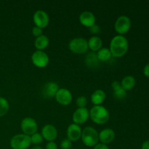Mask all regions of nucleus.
<instances>
[{"instance_id":"nucleus-1","label":"nucleus","mask_w":149,"mask_h":149,"mask_svg":"<svg viewBox=\"0 0 149 149\" xmlns=\"http://www.w3.org/2000/svg\"><path fill=\"white\" fill-rule=\"evenodd\" d=\"M129 49V43L125 36L117 35L113 37L110 43V49L112 57L121 58L127 52Z\"/></svg>"},{"instance_id":"nucleus-2","label":"nucleus","mask_w":149,"mask_h":149,"mask_svg":"<svg viewBox=\"0 0 149 149\" xmlns=\"http://www.w3.org/2000/svg\"><path fill=\"white\" fill-rule=\"evenodd\" d=\"M90 117L97 125H104L110 119V113L108 109L103 106H93L90 111Z\"/></svg>"},{"instance_id":"nucleus-3","label":"nucleus","mask_w":149,"mask_h":149,"mask_svg":"<svg viewBox=\"0 0 149 149\" xmlns=\"http://www.w3.org/2000/svg\"><path fill=\"white\" fill-rule=\"evenodd\" d=\"M81 139L84 146L87 147H94L98 143L99 133L95 128L86 127L81 132Z\"/></svg>"},{"instance_id":"nucleus-4","label":"nucleus","mask_w":149,"mask_h":149,"mask_svg":"<svg viewBox=\"0 0 149 149\" xmlns=\"http://www.w3.org/2000/svg\"><path fill=\"white\" fill-rule=\"evenodd\" d=\"M69 49L75 54H84L89 49L87 41L85 39L81 37H77L71 39L68 44Z\"/></svg>"},{"instance_id":"nucleus-5","label":"nucleus","mask_w":149,"mask_h":149,"mask_svg":"<svg viewBox=\"0 0 149 149\" xmlns=\"http://www.w3.org/2000/svg\"><path fill=\"white\" fill-rule=\"evenodd\" d=\"M31 144V138L25 134H18L10 140V147L13 149H28Z\"/></svg>"},{"instance_id":"nucleus-6","label":"nucleus","mask_w":149,"mask_h":149,"mask_svg":"<svg viewBox=\"0 0 149 149\" xmlns=\"http://www.w3.org/2000/svg\"><path fill=\"white\" fill-rule=\"evenodd\" d=\"M132 23L129 17L126 15H121L116 19L114 24L115 31L119 35L123 36L124 34L127 33L131 29Z\"/></svg>"},{"instance_id":"nucleus-7","label":"nucleus","mask_w":149,"mask_h":149,"mask_svg":"<svg viewBox=\"0 0 149 149\" xmlns=\"http://www.w3.org/2000/svg\"><path fill=\"white\" fill-rule=\"evenodd\" d=\"M20 128L23 134L29 136H31L37 132L38 125L36 121L31 117H26L22 120Z\"/></svg>"},{"instance_id":"nucleus-8","label":"nucleus","mask_w":149,"mask_h":149,"mask_svg":"<svg viewBox=\"0 0 149 149\" xmlns=\"http://www.w3.org/2000/svg\"><path fill=\"white\" fill-rule=\"evenodd\" d=\"M31 61L33 65L39 68H45L49 62V56L44 51L36 50L31 55Z\"/></svg>"},{"instance_id":"nucleus-9","label":"nucleus","mask_w":149,"mask_h":149,"mask_svg":"<svg viewBox=\"0 0 149 149\" xmlns=\"http://www.w3.org/2000/svg\"><path fill=\"white\" fill-rule=\"evenodd\" d=\"M33 20L35 26L43 29L48 26L49 22V17L47 13L42 10L35 12L33 16Z\"/></svg>"},{"instance_id":"nucleus-10","label":"nucleus","mask_w":149,"mask_h":149,"mask_svg":"<svg viewBox=\"0 0 149 149\" xmlns=\"http://www.w3.org/2000/svg\"><path fill=\"white\" fill-rule=\"evenodd\" d=\"M55 100L59 104L62 106H68L72 102L73 96L70 90L65 88H61L58 90L55 95Z\"/></svg>"},{"instance_id":"nucleus-11","label":"nucleus","mask_w":149,"mask_h":149,"mask_svg":"<svg viewBox=\"0 0 149 149\" xmlns=\"http://www.w3.org/2000/svg\"><path fill=\"white\" fill-rule=\"evenodd\" d=\"M90 117V111L87 108H78L73 114L72 119L74 124L78 125H83Z\"/></svg>"},{"instance_id":"nucleus-12","label":"nucleus","mask_w":149,"mask_h":149,"mask_svg":"<svg viewBox=\"0 0 149 149\" xmlns=\"http://www.w3.org/2000/svg\"><path fill=\"white\" fill-rule=\"evenodd\" d=\"M42 135L45 140L48 142H52L56 140L58 137L57 128L52 125H47L42 130Z\"/></svg>"},{"instance_id":"nucleus-13","label":"nucleus","mask_w":149,"mask_h":149,"mask_svg":"<svg viewBox=\"0 0 149 149\" xmlns=\"http://www.w3.org/2000/svg\"><path fill=\"white\" fill-rule=\"evenodd\" d=\"M81 132L82 130L79 125L73 123L67 128V138L71 142H76L81 138Z\"/></svg>"},{"instance_id":"nucleus-14","label":"nucleus","mask_w":149,"mask_h":149,"mask_svg":"<svg viewBox=\"0 0 149 149\" xmlns=\"http://www.w3.org/2000/svg\"><path fill=\"white\" fill-rule=\"evenodd\" d=\"M59 89V85L56 82L49 81L44 85L42 88V95L46 98H52L55 97V95Z\"/></svg>"},{"instance_id":"nucleus-15","label":"nucleus","mask_w":149,"mask_h":149,"mask_svg":"<svg viewBox=\"0 0 149 149\" xmlns=\"http://www.w3.org/2000/svg\"><path fill=\"white\" fill-rule=\"evenodd\" d=\"M79 21L82 26L90 28L93 25L95 24L96 18L93 13L90 11H84L80 14Z\"/></svg>"},{"instance_id":"nucleus-16","label":"nucleus","mask_w":149,"mask_h":149,"mask_svg":"<svg viewBox=\"0 0 149 149\" xmlns=\"http://www.w3.org/2000/svg\"><path fill=\"white\" fill-rule=\"evenodd\" d=\"M115 136H116V134L113 130L110 128H106L100 131L99 133V141L101 143L107 145V144L111 143L114 140Z\"/></svg>"},{"instance_id":"nucleus-17","label":"nucleus","mask_w":149,"mask_h":149,"mask_svg":"<svg viewBox=\"0 0 149 149\" xmlns=\"http://www.w3.org/2000/svg\"><path fill=\"white\" fill-rule=\"evenodd\" d=\"M88 48L93 52H97L103 47V41L99 36H93L87 41Z\"/></svg>"},{"instance_id":"nucleus-18","label":"nucleus","mask_w":149,"mask_h":149,"mask_svg":"<svg viewBox=\"0 0 149 149\" xmlns=\"http://www.w3.org/2000/svg\"><path fill=\"white\" fill-rule=\"evenodd\" d=\"M106 95L102 90H96L91 95V102L94 106H100L105 101Z\"/></svg>"},{"instance_id":"nucleus-19","label":"nucleus","mask_w":149,"mask_h":149,"mask_svg":"<svg viewBox=\"0 0 149 149\" xmlns=\"http://www.w3.org/2000/svg\"><path fill=\"white\" fill-rule=\"evenodd\" d=\"M84 62H85L86 65L90 68H96L100 64V61L97 58V54L93 52H89V53L87 54Z\"/></svg>"},{"instance_id":"nucleus-20","label":"nucleus","mask_w":149,"mask_h":149,"mask_svg":"<svg viewBox=\"0 0 149 149\" xmlns=\"http://www.w3.org/2000/svg\"><path fill=\"white\" fill-rule=\"evenodd\" d=\"M135 84H136V80H135V77L130 75L124 77L123 79L121 81L122 87L125 91H129V90H132L135 87Z\"/></svg>"},{"instance_id":"nucleus-21","label":"nucleus","mask_w":149,"mask_h":149,"mask_svg":"<svg viewBox=\"0 0 149 149\" xmlns=\"http://www.w3.org/2000/svg\"><path fill=\"white\" fill-rule=\"evenodd\" d=\"M49 44V38L45 35H41L39 37L36 38V40L34 42L35 47L37 50L43 51L44 49H46Z\"/></svg>"},{"instance_id":"nucleus-22","label":"nucleus","mask_w":149,"mask_h":149,"mask_svg":"<svg viewBox=\"0 0 149 149\" xmlns=\"http://www.w3.org/2000/svg\"><path fill=\"white\" fill-rule=\"evenodd\" d=\"M96 54L100 62H107L112 57L110 49L107 47H102Z\"/></svg>"},{"instance_id":"nucleus-23","label":"nucleus","mask_w":149,"mask_h":149,"mask_svg":"<svg viewBox=\"0 0 149 149\" xmlns=\"http://www.w3.org/2000/svg\"><path fill=\"white\" fill-rule=\"evenodd\" d=\"M10 109V105L6 98L0 97V117L4 116L8 113Z\"/></svg>"},{"instance_id":"nucleus-24","label":"nucleus","mask_w":149,"mask_h":149,"mask_svg":"<svg viewBox=\"0 0 149 149\" xmlns=\"http://www.w3.org/2000/svg\"><path fill=\"white\" fill-rule=\"evenodd\" d=\"M31 138V144L33 145H39V144L42 143L43 142V137H42V134L39 133V132H36L33 135H32L31 136H30Z\"/></svg>"},{"instance_id":"nucleus-25","label":"nucleus","mask_w":149,"mask_h":149,"mask_svg":"<svg viewBox=\"0 0 149 149\" xmlns=\"http://www.w3.org/2000/svg\"><path fill=\"white\" fill-rule=\"evenodd\" d=\"M127 96V91H125L123 88H120L118 90L113 91V97L117 100H122Z\"/></svg>"},{"instance_id":"nucleus-26","label":"nucleus","mask_w":149,"mask_h":149,"mask_svg":"<svg viewBox=\"0 0 149 149\" xmlns=\"http://www.w3.org/2000/svg\"><path fill=\"white\" fill-rule=\"evenodd\" d=\"M76 103L78 108H86L87 104V99L84 96H80L77 98Z\"/></svg>"},{"instance_id":"nucleus-27","label":"nucleus","mask_w":149,"mask_h":149,"mask_svg":"<svg viewBox=\"0 0 149 149\" xmlns=\"http://www.w3.org/2000/svg\"><path fill=\"white\" fill-rule=\"evenodd\" d=\"M60 147L61 149H71L72 147V142L68 138H65L61 142Z\"/></svg>"},{"instance_id":"nucleus-28","label":"nucleus","mask_w":149,"mask_h":149,"mask_svg":"<svg viewBox=\"0 0 149 149\" xmlns=\"http://www.w3.org/2000/svg\"><path fill=\"white\" fill-rule=\"evenodd\" d=\"M42 33H43L42 29L37 27V26H34V27L32 29V34H33L35 37H39L41 35H42Z\"/></svg>"},{"instance_id":"nucleus-29","label":"nucleus","mask_w":149,"mask_h":149,"mask_svg":"<svg viewBox=\"0 0 149 149\" xmlns=\"http://www.w3.org/2000/svg\"><path fill=\"white\" fill-rule=\"evenodd\" d=\"M89 30H90V32L92 33V34H98L100 32V28L98 25L97 24H95L93 25V26H91L90 28H89Z\"/></svg>"},{"instance_id":"nucleus-30","label":"nucleus","mask_w":149,"mask_h":149,"mask_svg":"<svg viewBox=\"0 0 149 149\" xmlns=\"http://www.w3.org/2000/svg\"><path fill=\"white\" fill-rule=\"evenodd\" d=\"M111 87L113 91H116L118 90L119 89L122 88V85H121V82H119V81H113L111 84Z\"/></svg>"},{"instance_id":"nucleus-31","label":"nucleus","mask_w":149,"mask_h":149,"mask_svg":"<svg viewBox=\"0 0 149 149\" xmlns=\"http://www.w3.org/2000/svg\"><path fill=\"white\" fill-rule=\"evenodd\" d=\"M45 149H58V146H57L56 143L55 141L52 142H48L47 143Z\"/></svg>"},{"instance_id":"nucleus-32","label":"nucleus","mask_w":149,"mask_h":149,"mask_svg":"<svg viewBox=\"0 0 149 149\" xmlns=\"http://www.w3.org/2000/svg\"><path fill=\"white\" fill-rule=\"evenodd\" d=\"M94 149H109V148L107 145L100 143H97V145L95 146Z\"/></svg>"},{"instance_id":"nucleus-33","label":"nucleus","mask_w":149,"mask_h":149,"mask_svg":"<svg viewBox=\"0 0 149 149\" xmlns=\"http://www.w3.org/2000/svg\"><path fill=\"white\" fill-rule=\"evenodd\" d=\"M143 74L146 77L149 78V63L145 65L143 68Z\"/></svg>"},{"instance_id":"nucleus-34","label":"nucleus","mask_w":149,"mask_h":149,"mask_svg":"<svg viewBox=\"0 0 149 149\" xmlns=\"http://www.w3.org/2000/svg\"><path fill=\"white\" fill-rule=\"evenodd\" d=\"M141 149H149V140L144 141L141 146Z\"/></svg>"},{"instance_id":"nucleus-35","label":"nucleus","mask_w":149,"mask_h":149,"mask_svg":"<svg viewBox=\"0 0 149 149\" xmlns=\"http://www.w3.org/2000/svg\"><path fill=\"white\" fill-rule=\"evenodd\" d=\"M31 149H43V148H42L41 146H33Z\"/></svg>"},{"instance_id":"nucleus-36","label":"nucleus","mask_w":149,"mask_h":149,"mask_svg":"<svg viewBox=\"0 0 149 149\" xmlns=\"http://www.w3.org/2000/svg\"><path fill=\"white\" fill-rule=\"evenodd\" d=\"M71 149H74V148H71Z\"/></svg>"}]
</instances>
